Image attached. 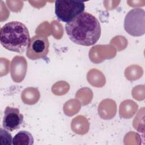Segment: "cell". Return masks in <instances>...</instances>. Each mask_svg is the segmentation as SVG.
I'll return each mask as SVG.
<instances>
[{
    "instance_id": "obj_1",
    "label": "cell",
    "mask_w": 145,
    "mask_h": 145,
    "mask_svg": "<svg viewBox=\"0 0 145 145\" xmlns=\"http://www.w3.org/2000/svg\"><path fill=\"white\" fill-rule=\"evenodd\" d=\"M66 33L71 41L83 46L95 44L101 36V26L91 14L83 12L65 25Z\"/></svg>"
},
{
    "instance_id": "obj_2",
    "label": "cell",
    "mask_w": 145,
    "mask_h": 145,
    "mask_svg": "<svg viewBox=\"0 0 145 145\" xmlns=\"http://www.w3.org/2000/svg\"><path fill=\"white\" fill-rule=\"evenodd\" d=\"M30 40L27 27L20 22H8L1 28L0 42L8 50L23 53L27 49Z\"/></svg>"
},
{
    "instance_id": "obj_3",
    "label": "cell",
    "mask_w": 145,
    "mask_h": 145,
    "mask_svg": "<svg viewBox=\"0 0 145 145\" xmlns=\"http://www.w3.org/2000/svg\"><path fill=\"white\" fill-rule=\"evenodd\" d=\"M84 3L76 0H57L55 2V14L57 19L68 23L84 12Z\"/></svg>"
},
{
    "instance_id": "obj_4",
    "label": "cell",
    "mask_w": 145,
    "mask_h": 145,
    "mask_svg": "<svg viewBox=\"0 0 145 145\" xmlns=\"http://www.w3.org/2000/svg\"><path fill=\"white\" fill-rule=\"evenodd\" d=\"M124 28L130 35L140 36L145 32V11L140 8L129 11L124 20Z\"/></svg>"
},
{
    "instance_id": "obj_5",
    "label": "cell",
    "mask_w": 145,
    "mask_h": 145,
    "mask_svg": "<svg viewBox=\"0 0 145 145\" xmlns=\"http://www.w3.org/2000/svg\"><path fill=\"white\" fill-rule=\"evenodd\" d=\"M49 43L46 36L36 35L29 41L26 56L32 60L44 58L49 52Z\"/></svg>"
},
{
    "instance_id": "obj_6",
    "label": "cell",
    "mask_w": 145,
    "mask_h": 145,
    "mask_svg": "<svg viewBox=\"0 0 145 145\" xmlns=\"http://www.w3.org/2000/svg\"><path fill=\"white\" fill-rule=\"evenodd\" d=\"M24 117L17 108L6 106L4 111L2 125L4 129L12 131L20 128L23 122Z\"/></svg>"
},
{
    "instance_id": "obj_7",
    "label": "cell",
    "mask_w": 145,
    "mask_h": 145,
    "mask_svg": "<svg viewBox=\"0 0 145 145\" xmlns=\"http://www.w3.org/2000/svg\"><path fill=\"white\" fill-rule=\"evenodd\" d=\"M33 143V135L25 130L19 131L12 139V144L14 145H32Z\"/></svg>"
},
{
    "instance_id": "obj_8",
    "label": "cell",
    "mask_w": 145,
    "mask_h": 145,
    "mask_svg": "<svg viewBox=\"0 0 145 145\" xmlns=\"http://www.w3.org/2000/svg\"><path fill=\"white\" fill-rule=\"evenodd\" d=\"M1 144H12V138L11 134L5 129L1 128Z\"/></svg>"
}]
</instances>
